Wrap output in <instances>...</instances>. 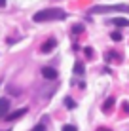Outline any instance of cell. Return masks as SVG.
Masks as SVG:
<instances>
[{
	"mask_svg": "<svg viewBox=\"0 0 129 131\" xmlns=\"http://www.w3.org/2000/svg\"><path fill=\"white\" fill-rule=\"evenodd\" d=\"M123 112H127V114H129V103H127V101L123 103Z\"/></svg>",
	"mask_w": 129,
	"mask_h": 131,
	"instance_id": "4fadbf2b",
	"label": "cell"
},
{
	"mask_svg": "<svg viewBox=\"0 0 129 131\" xmlns=\"http://www.w3.org/2000/svg\"><path fill=\"white\" fill-rule=\"evenodd\" d=\"M65 105L68 106V108H76V103H74L72 97H66V99H65Z\"/></svg>",
	"mask_w": 129,
	"mask_h": 131,
	"instance_id": "9c48e42d",
	"label": "cell"
},
{
	"mask_svg": "<svg viewBox=\"0 0 129 131\" xmlns=\"http://www.w3.org/2000/svg\"><path fill=\"white\" fill-rule=\"evenodd\" d=\"M97 131H110V129H106V127H99Z\"/></svg>",
	"mask_w": 129,
	"mask_h": 131,
	"instance_id": "2e32d148",
	"label": "cell"
},
{
	"mask_svg": "<svg viewBox=\"0 0 129 131\" xmlns=\"http://www.w3.org/2000/svg\"><path fill=\"white\" fill-rule=\"evenodd\" d=\"M25 114H27V108H19V110H15V112H8V114H6V120H8V122H13V120L21 118V116H25Z\"/></svg>",
	"mask_w": 129,
	"mask_h": 131,
	"instance_id": "3957f363",
	"label": "cell"
},
{
	"mask_svg": "<svg viewBox=\"0 0 129 131\" xmlns=\"http://www.w3.org/2000/svg\"><path fill=\"white\" fill-rule=\"evenodd\" d=\"M110 23H112L114 27H129V19L127 17H114Z\"/></svg>",
	"mask_w": 129,
	"mask_h": 131,
	"instance_id": "8992f818",
	"label": "cell"
},
{
	"mask_svg": "<svg viewBox=\"0 0 129 131\" xmlns=\"http://www.w3.org/2000/svg\"><path fill=\"white\" fill-rule=\"evenodd\" d=\"M129 13V4H114V6H93L89 13Z\"/></svg>",
	"mask_w": 129,
	"mask_h": 131,
	"instance_id": "7a4b0ae2",
	"label": "cell"
},
{
	"mask_svg": "<svg viewBox=\"0 0 129 131\" xmlns=\"http://www.w3.org/2000/svg\"><path fill=\"white\" fill-rule=\"evenodd\" d=\"M84 70L86 69H84L82 63H76V65H74V72H76V74H84Z\"/></svg>",
	"mask_w": 129,
	"mask_h": 131,
	"instance_id": "30bf717a",
	"label": "cell"
},
{
	"mask_svg": "<svg viewBox=\"0 0 129 131\" xmlns=\"http://www.w3.org/2000/svg\"><path fill=\"white\" fill-rule=\"evenodd\" d=\"M66 17V12L61 8H48V10H40L32 15L36 23H46V21H61Z\"/></svg>",
	"mask_w": 129,
	"mask_h": 131,
	"instance_id": "6da1fadb",
	"label": "cell"
},
{
	"mask_svg": "<svg viewBox=\"0 0 129 131\" xmlns=\"http://www.w3.org/2000/svg\"><path fill=\"white\" fill-rule=\"evenodd\" d=\"M32 131H46V127H44V125H38V127H34Z\"/></svg>",
	"mask_w": 129,
	"mask_h": 131,
	"instance_id": "5bb4252c",
	"label": "cell"
},
{
	"mask_svg": "<svg viewBox=\"0 0 129 131\" xmlns=\"http://www.w3.org/2000/svg\"><path fill=\"white\" fill-rule=\"evenodd\" d=\"M2 6H6V0H0V8Z\"/></svg>",
	"mask_w": 129,
	"mask_h": 131,
	"instance_id": "9a60e30c",
	"label": "cell"
},
{
	"mask_svg": "<svg viewBox=\"0 0 129 131\" xmlns=\"http://www.w3.org/2000/svg\"><path fill=\"white\" fill-rule=\"evenodd\" d=\"M112 40L114 42H120V40H122V34L120 32H112Z\"/></svg>",
	"mask_w": 129,
	"mask_h": 131,
	"instance_id": "8fae6325",
	"label": "cell"
},
{
	"mask_svg": "<svg viewBox=\"0 0 129 131\" xmlns=\"http://www.w3.org/2000/svg\"><path fill=\"white\" fill-rule=\"evenodd\" d=\"M63 131H78V129H76V125H65Z\"/></svg>",
	"mask_w": 129,
	"mask_h": 131,
	"instance_id": "7c38bea8",
	"label": "cell"
},
{
	"mask_svg": "<svg viewBox=\"0 0 129 131\" xmlns=\"http://www.w3.org/2000/svg\"><path fill=\"white\" fill-rule=\"evenodd\" d=\"M55 44H57L55 40H48V42H46V44H44V46H42V51H44V53H50L51 49L55 48Z\"/></svg>",
	"mask_w": 129,
	"mask_h": 131,
	"instance_id": "52a82bcc",
	"label": "cell"
},
{
	"mask_svg": "<svg viewBox=\"0 0 129 131\" xmlns=\"http://www.w3.org/2000/svg\"><path fill=\"white\" fill-rule=\"evenodd\" d=\"M112 106H114V99L110 97V99H106V101H104V105H103V110H104V112H110V108H112Z\"/></svg>",
	"mask_w": 129,
	"mask_h": 131,
	"instance_id": "ba28073f",
	"label": "cell"
},
{
	"mask_svg": "<svg viewBox=\"0 0 129 131\" xmlns=\"http://www.w3.org/2000/svg\"><path fill=\"white\" fill-rule=\"evenodd\" d=\"M8 112H10V101L4 97V99H0V118H6Z\"/></svg>",
	"mask_w": 129,
	"mask_h": 131,
	"instance_id": "5b68a950",
	"label": "cell"
},
{
	"mask_svg": "<svg viewBox=\"0 0 129 131\" xmlns=\"http://www.w3.org/2000/svg\"><path fill=\"white\" fill-rule=\"evenodd\" d=\"M42 76L46 80H55L57 78V70L51 69V67H44V69H42Z\"/></svg>",
	"mask_w": 129,
	"mask_h": 131,
	"instance_id": "277c9868",
	"label": "cell"
}]
</instances>
